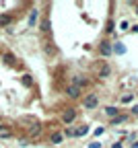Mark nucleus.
I'll list each match as a JSON object with an SVG mask.
<instances>
[{
  "label": "nucleus",
  "mask_w": 138,
  "mask_h": 148,
  "mask_svg": "<svg viewBox=\"0 0 138 148\" xmlns=\"http://www.w3.org/2000/svg\"><path fill=\"white\" fill-rule=\"evenodd\" d=\"M97 105H99V97H97V95H87L83 99V107L85 109H95Z\"/></svg>",
  "instance_id": "nucleus-1"
},
{
  "label": "nucleus",
  "mask_w": 138,
  "mask_h": 148,
  "mask_svg": "<svg viewBox=\"0 0 138 148\" xmlns=\"http://www.w3.org/2000/svg\"><path fill=\"white\" fill-rule=\"evenodd\" d=\"M99 53H101V56H105V58L113 53V51H111V43H109L107 39H103V41L99 43Z\"/></svg>",
  "instance_id": "nucleus-2"
},
{
  "label": "nucleus",
  "mask_w": 138,
  "mask_h": 148,
  "mask_svg": "<svg viewBox=\"0 0 138 148\" xmlns=\"http://www.w3.org/2000/svg\"><path fill=\"white\" fill-rule=\"evenodd\" d=\"M0 138H2V140L12 138V127L6 125V123H0Z\"/></svg>",
  "instance_id": "nucleus-3"
},
{
  "label": "nucleus",
  "mask_w": 138,
  "mask_h": 148,
  "mask_svg": "<svg viewBox=\"0 0 138 148\" xmlns=\"http://www.w3.org/2000/svg\"><path fill=\"white\" fill-rule=\"evenodd\" d=\"M109 72H111V66H109L107 62H99V76H101V78H107Z\"/></svg>",
  "instance_id": "nucleus-4"
},
{
  "label": "nucleus",
  "mask_w": 138,
  "mask_h": 148,
  "mask_svg": "<svg viewBox=\"0 0 138 148\" xmlns=\"http://www.w3.org/2000/svg\"><path fill=\"white\" fill-rule=\"evenodd\" d=\"M66 97H70V99H78L81 97V88H76V86H66Z\"/></svg>",
  "instance_id": "nucleus-5"
},
{
  "label": "nucleus",
  "mask_w": 138,
  "mask_h": 148,
  "mask_svg": "<svg viewBox=\"0 0 138 148\" xmlns=\"http://www.w3.org/2000/svg\"><path fill=\"white\" fill-rule=\"evenodd\" d=\"M74 117H76V111H74V109H68V111H64V113H62V121H64V123H70Z\"/></svg>",
  "instance_id": "nucleus-6"
},
{
  "label": "nucleus",
  "mask_w": 138,
  "mask_h": 148,
  "mask_svg": "<svg viewBox=\"0 0 138 148\" xmlns=\"http://www.w3.org/2000/svg\"><path fill=\"white\" fill-rule=\"evenodd\" d=\"M2 62H4L6 66H14V64H17L14 56H12V53H8V51H6V53H2Z\"/></svg>",
  "instance_id": "nucleus-7"
},
{
  "label": "nucleus",
  "mask_w": 138,
  "mask_h": 148,
  "mask_svg": "<svg viewBox=\"0 0 138 148\" xmlns=\"http://www.w3.org/2000/svg\"><path fill=\"white\" fill-rule=\"evenodd\" d=\"M87 84H89V80H87V78H81V76H74V78H72V86H76V88L87 86Z\"/></svg>",
  "instance_id": "nucleus-8"
},
{
  "label": "nucleus",
  "mask_w": 138,
  "mask_h": 148,
  "mask_svg": "<svg viewBox=\"0 0 138 148\" xmlns=\"http://www.w3.org/2000/svg\"><path fill=\"white\" fill-rule=\"evenodd\" d=\"M89 134V125H78V127H74V136H87Z\"/></svg>",
  "instance_id": "nucleus-9"
},
{
  "label": "nucleus",
  "mask_w": 138,
  "mask_h": 148,
  "mask_svg": "<svg viewBox=\"0 0 138 148\" xmlns=\"http://www.w3.org/2000/svg\"><path fill=\"white\" fill-rule=\"evenodd\" d=\"M62 142H64V136H62V134L54 132V134L50 136V144H62Z\"/></svg>",
  "instance_id": "nucleus-10"
},
{
  "label": "nucleus",
  "mask_w": 138,
  "mask_h": 148,
  "mask_svg": "<svg viewBox=\"0 0 138 148\" xmlns=\"http://www.w3.org/2000/svg\"><path fill=\"white\" fill-rule=\"evenodd\" d=\"M37 18H39V12L37 10H33L31 14H29V25L33 27V25H37Z\"/></svg>",
  "instance_id": "nucleus-11"
},
{
  "label": "nucleus",
  "mask_w": 138,
  "mask_h": 148,
  "mask_svg": "<svg viewBox=\"0 0 138 148\" xmlns=\"http://www.w3.org/2000/svg\"><path fill=\"white\" fill-rule=\"evenodd\" d=\"M111 51H115V53H124L126 47H124V43H115V45H111Z\"/></svg>",
  "instance_id": "nucleus-12"
},
{
  "label": "nucleus",
  "mask_w": 138,
  "mask_h": 148,
  "mask_svg": "<svg viewBox=\"0 0 138 148\" xmlns=\"http://www.w3.org/2000/svg\"><path fill=\"white\" fill-rule=\"evenodd\" d=\"M12 21V16L10 14H4V16H0V27H4V25H8Z\"/></svg>",
  "instance_id": "nucleus-13"
},
{
  "label": "nucleus",
  "mask_w": 138,
  "mask_h": 148,
  "mask_svg": "<svg viewBox=\"0 0 138 148\" xmlns=\"http://www.w3.org/2000/svg\"><path fill=\"white\" fill-rule=\"evenodd\" d=\"M122 121H126V115H115V117H111V123L115 125V123H122Z\"/></svg>",
  "instance_id": "nucleus-14"
},
{
  "label": "nucleus",
  "mask_w": 138,
  "mask_h": 148,
  "mask_svg": "<svg viewBox=\"0 0 138 148\" xmlns=\"http://www.w3.org/2000/svg\"><path fill=\"white\" fill-rule=\"evenodd\" d=\"M21 80H23V84H25V86H31V84H33V78L29 76V74H25V76H23Z\"/></svg>",
  "instance_id": "nucleus-15"
},
{
  "label": "nucleus",
  "mask_w": 138,
  "mask_h": 148,
  "mask_svg": "<svg viewBox=\"0 0 138 148\" xmlns=\"http://www.w3.org/2000/svg\"><path fill=\"white\" fill-rule=\"evenodd\" d=\"M39 132H41V125H39V123L31 125V134H33V136H39Z\"/></svg>",
  "instance_id": "nucleus-16"
},
{
  "label": "nucleus",
  "mask_w": 138,
  "mask_h": 148,
  "mask_svg": "<svg viewBox=\"0 0 138 148\" xmlns=\"http://www.w3.org/2000/svg\"><path fill=\"white\" fill-rule=\"evenodd\" d=\"M105 113H107L109 117H115V113H117V109H115V107H105Z\"/></svg>",
  "instance_id": "nucleus-17"
},
{
  "label": "nucleus",
  "mask_w": 138,
  "mask_h": 148,
  "mask_svg": "<svg viewBox=\"0 0 138 148\" xmlns=\"http://www.w3.org/2000/svg\"><path fill=\"white\" fill-rule=\"evenodd\" d=\"M62 136H64V138H72V136H74V127H66Z\"/></svg>",
  "instance_id": "nucleus-18"
},
{
  "label": "nucleus",
  "mask_w": 138,
  "mask_h": 148,
  "mask_svg": "<svg viewBox=\"0 0 138 148\" xmlns=\"http://www.w3.org/2000/svg\"><path fill=\"white\" fill-rule=\"evenodd\" d=\"M113 21H111V18H109V21H107V25H105V33H113Z\"/></svg>",
  "instance_id": "nucleus-19"
},
{
  "label": "nucleus",
  "mask_w": 138,
  "mask_h": 148,
  "mask_svg": "<svg viewBox=\"0 0 138 148\" xmlns=\"http://www.w3.org/2000/svg\"><path fill=\"white\" fill-rule=\"evenodd\" d=\"M48 29H50V21H48V18H43V23H41V31H43V33H48Z\"/></svg>",
  "instance_id": "nucleus-20"
},
{
  "label": "nucleus",
  "mask_w": 138,
  "mask_h": 148,
  "mask_svg": "<svg viewBox=\"0 0 138 148\" xmlns=\"http://www.w3.org/2000/svg\"><path fill=\"white\" fill-rule=\"evenodd\" d=\"M120 29H122V31H128V29H130V23H128V21H120Z\"/></svg>",
  "instance_id": "nucleus-21"
},
{
  "label": "nucleus",
  "mask_w": 138,
  "mask_h": 148,
  "mask_svg": "<svg viewBox=\"0 0 138 148\" xmlns=\"http://www.w3.org/2000/svg\"><path fill=\"white\" fill-rule=\"evenodd\" d=\"M132 99H134L132 95H124V97H122V103H126V105H128V103H130Z\"/></svg>",
  "instance_id": "nucleus-22"
},
{
  "label": "nucleus",
  "mask_w": 138,
  "mask_h": 148,
  "mask_svg": "<svg viewBox=\"0 0 138 148\" xmlns=\"http://www.w3.org/2000/svg\"><path fill=\"white\" fill-rule=\"evenodd\" d=\"M103 132H105V127H103V125H99V127H97V130H95V136H101Z\"/></svg>",
  "instance_id": "nucleus-23"
},
{
  "label": "nucleus",
  "mask_w": 138,
  "mask_h": 148,
  "mask_svg": "<svg viewBox=\"0 0 138 148\" xmlns=\"http://www.w3.org/2000/svg\"><path fill=\"white\" fill-rule=\"evenodd\" d=\"M89 148H101V144L99 142H93V144H89Z\"/></svg>",
  "instance_id": "nucleus-24"
},
{
  "label": "nucleus",
  "mask_w": 138,
  "mask_h": 148,
  "mask_svg": "<svg viewBox=\"0 0 138 148\" xmlns=\"http://www.w3.org/2000/svg\"><path fill=\"white\" fill-rule=\"evenodd\" d=\"M132 33H138V23H136V25H132Z\"/></svg>",
  "instance_id": "nucleus-25"
},
{
  "label": "nucleus",
  "mask_w": 138,
  "mask_h": 148,
  "mask_svg": "<svg viewBox=\"0 0 138 148\" xmlns=\"http://www.w3.org/2000/svg\"><path fill=\"white\" fill-rule=\"evenodd\" d=\"M111 148H122V144H120V142H115V144H113Z\"/></svg>",
  "instance_id": "nucleus-26"
},
{
  "label": "nucleus",
  "mask_w": 138,
  "mask_h": 148,
  "mask_svg": "<svg viewBox=\"0 0 138 148\" xmlns=\"http://www.w3.org/2000/svg\"><path fill=\"white\" fill-rule=\"evenodd\" d=\"M132 113H138V105H134V107H132Z\"/></svg>",
  "instance_id": "nucleus-27"
},
{
  "label": "nucleus",
  "mask_w": 138,
  "mask_h": 148,
  "mask_svg": "<svg viewBox=\"0 0 138 148\" xmlns=\"http://www.w3.org/2000/svg\"><path fill=\"white\" fill-rule=\"evenodd\" d=\"M134 8H136V14H138V2H134Z\"/></svg>",
  "instance_id": "nucleus-28"
},
{
  "label": "nucleus",
  "mask_w": 138,
  "mask_h": 148,
  "mask_svg": "<svg viewBox=\"0 0 138 148\" xmlns=\"http://www.w3.org/2000/svg\"><path fill=\"white\" fill-rule=\"evenodd\" d=\"M132 148H138V142H134V144H132Z\"/></svg>",
  "instance_id": "nucleus-29"
}]
</instances>
